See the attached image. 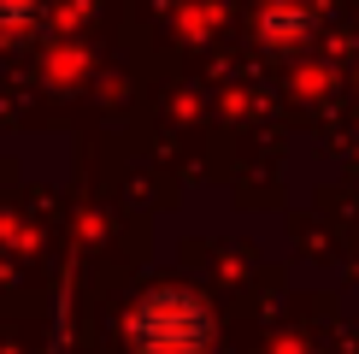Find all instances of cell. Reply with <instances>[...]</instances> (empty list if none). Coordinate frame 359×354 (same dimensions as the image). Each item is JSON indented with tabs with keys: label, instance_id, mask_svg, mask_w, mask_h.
Segmentation results:
<instances>
[{
	"label": "cell",
	"instance_id": "6da1fadb",
	"mask_svg": "<svg viewBox=\"0 0 359 354\" xmlns=\"http://www.w3.org/2000/svg\"><path fill=\"white\" fill-rule=\"evenodd\" d=\"M124 336H130V354H212L218 319L194 289L159 284L130 307Z\"/></svg>",
	"mask_w": 359,
	"mask_h": 354
},
{
	"label": "cell",
	"instance_id": "7a4b0ae2",
	"mask_svg": "<svg viewBox=\"0 0 359 354\" xmlns=\"http://www.w3.org/2000/svg\"><path fill=\"white\" fill-rule=\"evenodd\" d=\"M306 36H312V12L306 6H294V0H265V12H259V41L265 48L289 53V48H301Z\"/></svg>",
	"mask_w": 359,
	"mask_h": 354
},
{
	"label": "cell",
	"instance_id": "3957f363",
	"mask_svg": "<svg viewBox=\"0 0 359 354\" xmlns=\"http://www.w3.org/2000/svg\"><path fill=\"white\" fill-rule=\"evenodd\" d=\"M41 29V0H0V36L6 41H29Z\"/></svg>",
	"mask_w": 359,
	"mask_h": 354
}]
</instances>
